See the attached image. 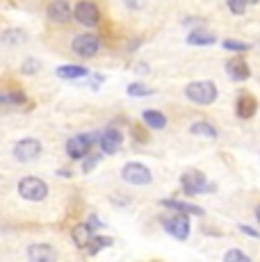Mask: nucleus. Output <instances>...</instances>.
I'll return each mask as SVG.
<instances>
[{"mask_svg": "<svg viewBox=\"0 0 260 262\" xmlns=\"http://www.w3.org/2000/svg\"><path fill=\"white\" fill-rule=\"evenodd\" d=\"M71 48L73 53L80 55V57H94V55L98 53V48H101V39L96 37V34H78L76 39L71 41Z\"/></svg>", "mask_w": 260, "mask_h": 262, "instance_id": "7", "label": "nucleus"}, {"mask_svg": "<svg viewBox=\"0 0 260 262\" xmlns=\"http://www.w3.org/2000/svg\"><path fill=\"white\" fill-rule=\"evenodd\" d=\"M28 258L34 262H51L57 258V253H55V249L51 244H32L28 249Z\"/></svg>", "mask_w": 260, "mask_h": 262, "instance_id": "14", "label": "nucleus"}, {"mask_svg": "<svg viewBox=\"0 0 260 262\" xmlns=\"http://www.w3.org/2000/svg\"><path fill=\"white\" fill-rule=\"evenodd\" d=\"M247 3H249V5H256V3H260V0H247Z\"/></svg>", "mask_w": 260, "mask_h": 262, "instance_id": "33", "label": "nucleus"}, {"mask_svg": "<svg viewBox=\"0 0 260 262\" xmlns=\"http://www.w3.org/2000/svg\"><path fill=\"white\" fill-rule=\"evenodd\" d=\"M98 144H101V150H103V153L114 155V153H119V148H121V144H123V135L119 133V130L110 128V130H105L101 137H98Z\"/></svg>", "mask_w": 260, "mask_h": 262, "instance_id": "10", "label": "nucleus"}, {"mask_svg": "<svg viewBox=\"0 0 260 262\" xmlns=\"http://www.w3.org/2000/svg\"><path fill=\"white\" fill-rule=\"evenodd\" d=\"M121 178L130 185H148L153 180V173L146 164L142 162H128L121 169Z\"/></svg>", "mask_w": 260, "mask_h": 262, "instance_id": "5", "label": "nucleus"}, {"mask_svg": "<svg viewBox=\"0 0 260 262\" xmlns=\"http://www.w3.org/2000/svg\"><path fill=\"white\" fill-rule=\"evenodd\" d=\"M240 230H242V233H247V235H251V237H260V233H258V230L249 228V226H240Z\"/></svg>", "mask_w": 260, "mask_h": 262, "instance_id": "29", "label": "nucleus"}, {"mask_svg": "<svg viewBox=\"0 0 260 262\" xmlns=\"http://www.w3.org/2000/svg\"><path fill=\"white\" fill-rule=\"evenodd\" d=\"M16 189H18V194H21V199L32 201V203H39V201H44L48 196V185L44 183L41 178H37V176H26V178H21Z\"/></svg>", "mask_w": 260, "mask_h": 262, "instance_id": "2", "label": "nucleus"}, {"mask_svg": "<svg viewBox=\"0 0 260 262\" xmlns=\"http://www.w3.org/2000/svg\"><path fill=\"white\" fill-rule=\"evenodd\" d=\"M46 14L53 23H67V21H71V16H73L71 5H69L67 0H53V3L48 5Z\"/></svg>", "mask_w": 260, "mask_h": 262, "instance_id": "11", "label": "nucleus"}, {"mask_svg": "<svg viewBox=\"0 0 260 262\" xmlns=\"http://www.w3.org/2000/svg\"><path fill=\"white\" fill-rule=\"evenodd\" d=\"M258 110V103L251 94H240L237 96V103H235V114L240 119H251Z\"/></svg>", "mask_w": 260, "mask_h": 262, "instance_id": "13", "label": "nucleus"}, {"mask_svg": "<svg viewBox=\"0 0 260 262\" xmlns=\"http://www.w3.org/2000/svg\"><path fill=\"white\" fill-rule=\"evenodd\" d=\"M226 3H228V9H231L233 14H237V16L247 12V5H249L247 0H226Z\"/></svg>", "mask_w": 260, "mask_h": 262, "instance_id": "27", "label": "nucleus"}, {"mask_svg": "<svg viewBox=\"0 0 260 262\" xmlns=\"http://www.w3.org/2000/svg\"><path fill=\"white\" fill-rule=\"evenodd\" d=\"M94 144H96V135H89V133L73 135V137L67 142V155L71 160H82L92 153Z\"/></svg>", "mask_w": 260, "mask_h": 262, "instance_id": "3", "label": "nucleus"}, {"mask_svg": "<svg viewBox=\"0 0 260 262\" xmlns=\"http://www.w3.org/2000/svg\"><path fill=\"white\" fill-rule=\"evenodd\" d=\"M7 100H12V103H23V100H26V96H23V94H12Z\"/></svg>", "mask_w": 260, "mask_h": 262, "instance_id": "30", "label": "nucleus"}, {"mask_svg": "<svg viewBox=\"0 0 260 262\" xmlns=\"http://www.w3.org/2000/svg\"><path fill=\"white\" fill-rule=\"evenodd\" d=\"M162 208H169V210H176V212H185V214H194V216H201L203 210L194 203H183V201H174V199H164L160 201Z\"/></svg>", "mask_w": 260, "mask_h": 262, "instance_id": "16", "label": "nucleus"}, {"mask_svg": "<svg viewBox=\"0 0 260 262\" xmlns=\"http://www.w3.org/2000/svg\"><path fill=\"white\" fill-rule=\"evenodd\" d=\"M73 16L80 25H87V28H96L98 21H101V14H98V7L89 0H82L73 7Z\"/></svg>", "mask_w": 260, "mask_h": 262, "instance_id": "8", "label": "nucleus"}, {"mask_svg": "<svg viewBox=\"0 0 260 262\" xmlns=\"http://www.w3.org/2000/svg\"><path fill=\"white\" fill-rule=\"evenodd\" d=\"M89 224H94L92 228H103V224H101V221L96 219V214H92V216H89Z\"/></svg>", "mask_w": 260, "mask_h": 262, "instance_id": "31", "label": "nucleus"}, {"mask_svg": "<svg viewBox=\"0 0 260 262\" xmlns=\"http://www.w3.org/2000/svg\"><path fill=\"white\" fill-rule=\"evenodd\" d=\"M162 228L167 230L171 237H176V239H187L189 237V219H187V214L185 212H178V214H174V216H167V219H162Z\"/></svg>", "mask_w": 260, "mask_h": 262, "instance_id": "6", "label": "nucleus"}, {"mask_svg": "<svg viewBox=\"0 0 260 262\" xmlns=\"http://www.w3.org/2000/svg\"><path fill=\"white\" fill-rule=\"evenodd\" d=\"M256 221H258V224H260V205H258V208H256Z\"/></svg>", "mask_w": 260, "mask_h": 262, "instance_id": "32", "label": "nucleus"}, {"mask_svg": "<svg viewBox=\"0 0 260 262\" xmlns=\"http://www.w3.org/2000/svg\"><path fill=\"white\" fill-rule=\"evenodd\" d=\"M89 71L84 67H73V64H69V67H59L57 69V75L62 80H78V78H84Z\"/></svg>", "mask_w": 260, "mask_h": 262, "instance_id": "21", "label": "nucleus"}, {"mask_svg": "<svg viewBox=\"0 0 260 262\" xmlns=\"http://www.w3.org/2000/svg\"><path fill=\"white\" fill-rule=\"evenodd\" d=\"M222 46L226 48V50H233V53H247V50H251V43L237 41V39H226Z\"/></svg>", "mask_w": 260, "mask_h": 262, "instance_id": "22", "label": "nucleus"}, {"mask_svg": "<svg viewBox=\"0 0 260 262\" xmlns=\"http://www.w3.org/2000/svg\"><path fill=\"white\" fill-rule=\"evenodd\" d=\"M185 96L194 105H212L217 100V84L212 80H197L185 87Z\"/></svg>", "mask_w": 260, "mask_h": 262, "instance_id": "1", "label": "nucleus"}, {"mask_svg": "<svg viewBox=\"0 0 260 262\" xmlns=\"http://www.w3.org/2000/svg\"><path fill=\"white\" fill-rule=\"evenodd\" d=\"M28 34L23 32V30H7V32L0 34V41L7 43V46H21V43H26Z\"/></svg>", "mask_w": 260, "mask_h": 262, "instance_id": "20", "label": "nucleus"}, {"mask_svg": "<svg viewBox=\"0 0 260 262\" xmlns=\"http://www.w3.org/2000/svg\"><path fill=\"white\" fill-rule=\"evenodd\" d=\"M151 94H153V89L142 82H133L128 87V96H135V98H137V96H151Z\"/></svg>", "mask_w": 260, "mask_h": 262, "instance_id": "23", "label": "nucleus"}, {"mask_svg": "<svg viewBox=\"0 0 260 262\" xmlns=\"http://www.w3.org/2000/svg\"><path fill=\"white\" fill-rule=\"evenodd\" d=\"M5 100H7V98H5V96H3V94H0V103H5Z\"/></svg>", "mask_w": 260, "mask_h": 262, "instance_id": "34", "label": "nucleus"}, {"mask_svg": "<svg viewBox=\"0 0 260 262\" xmlns=\"http://www.w3.org/2000/svg\"><path fill=\"white\" fill-rule=\"evenodd\" d=\"M224 260L226 262H251V258H249L244 251H237V249H233V251H226V255H224Z\"/></svg>", "mask_w": 260, "mask_h": 262, "instance_id": "24", "label": "nucleus"}, {"mask_svg": "<svg viewBox=\"0 0 260 262\" xmlns=\"http://www.w3.org/2000/svg\"><path fill=\"white\" fill-rule=\"evenodd\" d=\"M181 185H183V191L185 194H189V196L203 194V191H212L210 189V185H208V180H206V176H203L199 169L185 171V173L181 176Z\"/></svg>", "mask_w": 260, "mask_h": 262, "instance_id": "4", "label": "nucleus"}, {"mask_svg": "<svg viewBox=\"0 0 260 262\" xmlns=\"http://www.w3.org/2000/svg\"><path fill=\"white\" fill-rule=\"evenodd\" d=\"M226 73L235 82H244V80H249V75H251V69H249V64L244 62L242 57H233L226 62Z\"/></svg>", "mask_w": 260, "mask_h": 262, "instance_id": "12", "label": "nucleus"}, {"mask_svg": "<svg viewBox=\"0 0 260 262\" xmlns=\"http://www.w3.org/2000/svg\"><path fill=\"white\" fill-rule=\"evenodd\" d=\"M110 244H112V239L110 237H94L92 242H89L87 249H89V253H98V251L105 249V246H110Z\"/></svg>", "mask_w": 260, "mask_h": 262, "instance_id": "25", "label": "nucleus"}, {"mask_svg": "<svg viewBox=\"0 0 260 262\" xmlns=\"http://www.w3.org/2000/svg\"><path fill=\"white\" fill-rule=\"evenodd\" d=\"M12 153L18 162H30V160L39 158V153H41V142H39V139H32V137L21 139V142L14 144Z\"/></svg>", "mask_w": 260, "mask_h": 262, "instance_id": "9", "label": "nucleus"}, {"mask_svg": "<svg viewBox=\"0 0 260 262\" xmlns=\"http://www.w3.org/2000/svg\"><path fill=\"white\" fill-rule=\"evenodd\" d=\"M142 121L153 130H162L164 125H167V117H164L162 112H158V110H146V112L142 114Z\"/></svg>", "mask_w": 260, "mask_h": 262, "instance_id": "17", "label": "nucleus"}, {"mask_svg": "<svg viewBox=\"0 0 260 262\" xmlns=\"http://www.w3.org/2000/svg\"><path fill=\"white\" fill-rule=\"evenodd\" d=\"M101 162V158H98V155H89V158H84V162H82V171H94V167H96V164Z\"/></svg>", "mask_w": 260, "mask_h": 262, "instance_id": "28", "label": "nucleus"}, {"mask_svg": "<svg viewBox=\"0 0 260 262\" xmlns=\"http://www.w3.org/2000/svg\"><path fill=\"white\" fill-rule=\"evenodd\" d=\"M39 69H41V62H39V59H32V57H28L26 62H23L21 71H23V73H28V75H32V73H37Z\"/></svg>", "mask_w": 260, "mask_h": 262, "instance_id": "26", "label": "nucleus"}, {"mask_svg": "<svg viewBox=\"0 0 260 262\" xmlns=\"http://www.w3.org/2000/svg\"><path fill=\"white\" fill-rule=\"evenodd\" d=\"M187 43H192V46H210V43H214V34L212 32H206V30H192V32L187 34Z\"/></svg>", "mask_w": 260, "mask_h": 262, "instance_id": "18", "label": "nucleus"}, {"mask_svg": "<svg viewBox=\"0 0 260 262\" xmlns=\"http://www.w3.org/2000/svg\"><path fill=\"white\" fill-rule=\"evenodd\" d=\"M192 135H199V137H208V139H217V128L212 123H206V121H197L189 128Z\"/></svg>", "mask_w": 260, "mask_h": 262, "instance_id": "19", "label": "nucleus"}, {"mask_svg": "<svg viewBox=\"0 0 260 262\" xmlns=\"http://www.w3.org/2000/svg\"><path fill=\"white\" fill-rule=\"evenodd\" d=\"M71 239H73V244H76L78 249H87L89 242L94 239V235H92V226H89V224H78V226H73V230H71Z\"/></svg>", "mask_w": 260, "mask_h": 262, "instance_id": "15", "label": "nucleus"}]
</instances>
